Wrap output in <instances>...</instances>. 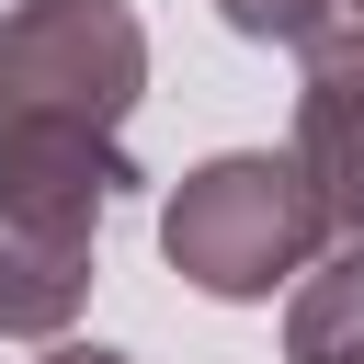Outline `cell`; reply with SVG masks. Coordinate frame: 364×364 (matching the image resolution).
I'll return each instance as SVG.
<instances>
[{
    "mask_svg": "<svg viewBox=\"0 0 364 364\" xmlns=\"http://www.w3.org/2000/svg\"><path fill=\"white\" fill-rule=\"evenodd\" d=\"M148 102V23L136 0H11L0 11V193L114 205L136 193V125Z\"/></svg>",
    "mask_w": 364,
    "mask_h": 364,
    "instance_id": "6da1fadb",
    "label": "cell"
},
{
    "mask_svg": "<svg viewBox=\"0 0 364 364\" xmlns=\"http://www.w3.org/2000/svg\"><path fill=\"white\" fill-rule=\"evenodd\" d=\"M330 216V239H364V57L341 68H307L296 91V148H284Z\"/></svg>",
    "mask_w": 364,
    "mask_h": 364,
    "instance_id": "277c9868",
    "label": "cell"
},
{
    "mask_svg": "<svg viewBox=\"0 0 364 364\" xmlns=\"http://www.w3.org/2000/svg\"><path fill=\"white\" fill-rule=\"evenodd\" d=\"M216 23L250 34V46H307V34L330 23V0H216Z\"/></svg>",
    "mask_w": 364,
    "mask_h": 364,
    "instance_id": "8992f818",
    "label": "cell"
},
{
    "mask_svg": "<svg viewBox=\"0 0 364 364\" xmlns=\"http://www.w3.org/2000/svg\"><path fill=\"white\" fill-rule=\"evenodd\" d=\"M46 364H136V353H102V341H57Z\"/></svg>",
    "mask_w": 364,
    "mask_h": 364,
    "instance_id": "52a82bcc",
    "label": "cell"
},
{
    "mask_svg": "<svg viewBox=\"0 0 364 364\" xmlns=\"http://www.w3.org/2000/svg\"><path fill=\"white\" fill-rule=\"evenodd\" d=\"M284 364H364V239H341L330 262H307V273H296Z\"/></svg>",
    "mask_w": 364,
    "mask_h": 364,
    "instance_id": "5b68a950",
    "label": "cell"
},
{
    "mask_svg": "<svg viewBox=\"0 0 364 364\" xmlns=\"http://www.w3.org/2000/svg\"><path fill=\"white\" fill-rule=\"evenodd\" d=\"M91 228H102L91 205L0 193V341H68V318H80L91 284H102Z\"/></svg>",
    "mask_w": 364,
    "mask_h": 364,
    "instance_id": "3957f363",
    "label": "cell"
},
{
    "mask_svg": "<svg viewBox=\"0 0 364 364\" xmlns=\"http://www.w3.org/2000/svg\"><path fill=\"white\" fill-rule=\"evenodd\" d=\"M318 239H330V216H318L307 171L273 148H216L159 193V262L216 307H262L273 284H296L318 262Z\"/></svg>",
    "mask_w": 364,
    "mask_h": 364,
    "instance_id": "7a4b0ae2",
    "label": "cell"
}]
</instances>
